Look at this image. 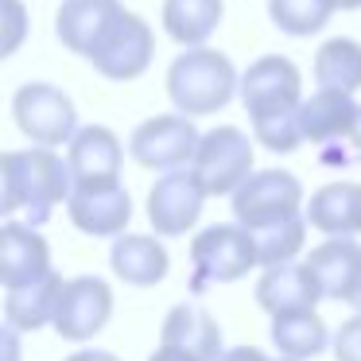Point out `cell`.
Returning <instances> with one entry per match:
<instances>
[{"label": "cell", "instance_id": "cell-1", "mask_svg": "<svg viewBox=\"0 0 361 361\" xmlns=\"http://www.w3.org/2000/svg\"><path fill=\"white\" fill-rule=\"evenodd\" d=\"M241 105L268 152H295L303 144L299 105H303V74L291 59L264 55L241 74Z\"/></svg>", "mask_w": 361, "mask_h": 361}, {"label": "cell", "instance_id": "cell-2", "mask_svg": "<svg viewBox=\"0 0 361 361\" xmlns=\"http://www.w3.org/2000/svg\"><path fill=\"white\" fill-rule=\"evenodd\" d=\"M0 175H4L0 210L8 218L24 210L27 226H43L55 214V206L71 202V195H74L71 164H63L47 144L43 148H27V152H4L0 156Z\"/></svg>", "mask_w": 361, "mask_h": 361}, {"label": "cell", "instance_id": "cell-3", "mask_svg": "<svg viewBox=\"0 0 361 361\" xmlns=\"http://www.w3.org/2000/svg\"><path fill=\"white\" fill-rule=\"evenodd\" d=\"M237 90H241V82H237L233 63L210 47H187L167 71V94H171L175 109L187 117L226 109Z\"/></svg>", "mask_w": 361, "mask_h": 361}, {"label": "cell", "instance_id": "cell-4", "mask_svg": "<svg viewBox=\"0 0 361 361\" xmlns=\"http://www.w3.org/2000/svg\"><path fill=\"white\" fill-rule=\"evenodd\" d=\"M190 264H195L190 291H206L210 283H233L249 268L260 264L257 237L241 221L237 226H210L190 241Z\"/></svg>", "mask_w": 361, "mask_h": 361}, {"label": "cell", "instance_id": "cell-5", "mask_svg": "<svg viewBox=\"0 0 361 361\" xmlns=\"http://www.w3.org/2000/svg\"><path fill=\"white\" fill-rule=\"evenodd\" d=\"M361 105L350 102L345 90H319L314 97H307L299 105V133H303V144H314L322 156V164L330 167H345L353 164V121H357Z\"/></svg>", "mask_w": 361, "mask_h": 361}, {"label": "cell", "instance_id": "cell-6", "mask_svg": "<svg viewBox=\"0 0 361 361\" xmlns=\"http://www.w3.org/2000/svg\"><path fill=\"white\" fill-rule=\"evenodd\" d=\"M303 183L291 171H252L241 187L233 190V218L241 221L249 233L268 226H280V221L303 218Z\"/></svg>", "mask_w": 361, "mask_h": 361}, {"label": "cell", "instance_id": "cell-7", "mask_svg": "<svg viewBox=\"0 0 361 361\" xmlns=\"http://www.w3.org/2000/svg\"><path fill=\"white\" fill-rule=\"evenodd\" d=\"M156 39H152V27L140 16H133L128 8H121L117 16L105 24V32L97 35L94 51H90V63L97 74H105L109 82H133L136 74L148 71Z\"/></svg>", "mask_w": 361, "mask_h": 361}, {"label": "cell", "instance_id": "cell-8", "mask_svg": "<svg viewBox=\"0 0 361 361\" xmlns=\"http://www.w3.org/2000/svg\"><path fill=\"white\" fill-rule=\"evenodd\" d=\"M12 113H16L20 133L32 136L35 144H47V148L71 144L74 133H78L74 102L59 86H51V82H27V86H20L16 97H12Z\"/></svg>", "mask_w": 361, "mask_h": 361}, {"label": "cell", "instance_id": "cell-9", "mask_svg": "<svg viewBox=\"0 0 361 361\" xmlns=\"http://www.w3.org/2000/svg\"><path fill=\"white\" fill-rule=\"evenodd\" d=\"M202 133L190 125L187 113H167V117H152L128 140V152L140 167L152 171H175V167L195 164Z\"/></svg>", "mask_w": 361, "mask_h": 361}, {"label": "cell", "instance_id": "cell-10", "mask_svg": "<svg viewBox=\"0 0 361 361\" xmlns=\"http://www.w3.org/2000/svg\"><path fill=\"white\" fill-rule=\"evenodd\" d=\"M195 175L210 195H233L252 175V140L237 125H221L206 133L195 156Z\"/></svg>", "mask_w": 361, "mask_h": 361}, {"label": "cell", "instance_id": "cell-11", "mask_svg": "<svg viewBox=\"0 0 361 361\" xmlns=\"http://www.w3.org/2000/svg\"><path fill=\"white\" fill-rule=\"evenodd\" d=\"M206 195H210V190L202 187V179L195 175V167H190V171H183V167L167 171L164 179L152 187V195H148V221H152V229L164 233V237L187 233V229L202 218Z\"/></svg>", "mask_w": 361, "mask_h": 361}, {"label": "cell", "instance_id": "cell-12", "mask_svg": "<svg viewBox=\"0 0 361 361\" xmlns=\"http://www.w3.org/2000/svg\"><path fill=\"white\" fill-rule=\"evenodd\" d=\"M109 314H113L109 283L97 280V276H74V280L63 283V295H59L51 326L66 342H86V338H94L109 322Z\"/></svg>", "mask_w": 361, "mask_h": 361}, {"label": "cell", "instance_id": "cell-13", "mask_svg": "<svg viewBox=\"0 0 361 361\" xmlns=\"http://www.w3.org/2000/svg\"><path fill=\"white\" fill-rule=\"evenodd\" d=\"M71 221L90 237H117L133 221V198L121 183H94V187H74L71 202Z\"/></svg>", "mask_w": 361, "mask_h": 361}, {"label": "cell", "instance_id": "cell-14", "mask_svg": "<svg viewBox=\"0 0 361 361\" xmlns=\"http://www.w3.org/2000/svg\"><path fill=\"white\" fill-rule=\"evenodd\" d=\"M121 140L105 125H86L71 140V175L74 187H94V183H121Z\"/></svg>", "mask_w": 361, "mask_h": 361}, {"label": "cell", "instance_id": "cell-15", "mask_svg": "<svg viewBox=\"0 0 361 361\" xmlns=\"http://www.w3.org/2000/svg\"><path fill=\"white\" fill-rule=\"evenodd\" d=\"M51 272V249L35 226L24 221H4L0 229V280L4 288H20Z\"/></svg>", "mask_w": 361, "mask_h": 361}, {"label": "cell", "instance_id": "cell-16", "mask_svg": "<svg viewBox=\"0 0 361 361\" xmlns=\"http://www.w3.org/2000/svg\"><path fill=\"white\" fill-rule=\"evenodd\" d=\"M307 268H311L322 299L350 303L353 288H357V280H361V245L353 241V237H330L326 245L311 249Z\"/></svg>", "mask_w": 361, "mask_h": 361}, {"label": "cell", "instance_id": "cell-17", "mask_svg": "<svg viewBox=\"0 0 361 361\" xmlns=\"http://www.w3.org/2000/svg\"><path fill=\"white\" fill-rule=\"evenodd\" d=\"M322 299L319 283H314L311 268L295 264V260H283V264L264 268V276L257 280V303L264 307L268 314L280 311H303V307H314Z\"/></svg>", "mask_w": 361, "mask_h": 361}, {"label": "cell", "instance_id": "cell-18", "mask_svg": "<svg viewBox=\"0 0 361 361\" xmlns=\"http://www.w3.org/2000/svg\"><path fill=\"white\" fill-rule=\"evenodd\" d=\"M311 229L326 237H353L361 233V183H326L307 202Z\"/></svg>", "mask_w": 361, "mask_h": 361}, {"label": "cell", "instance_id": "cell-19", "mask_svg": "<svg viewBox=\"0 0 361 361\" xmlns=\"http://www.w3.org/2000/svg\"><path fill=\"white\" fill-rule=\"evenodd\" d=\"M117 12H121V0H63V8L55 16V32L66 51L90 59L97 35L105 32V24Z\"/></svg>", "mask_w": 361, "mask_h": 361}, {"label": "cell", "instance_id": "cell-20", "mask_svg": "<svg viewBox=\"0 0 361 361\" xmlns=\"http://www.w3.org/2000/svg\"><path fill=\"white\" fill-rule=\"evenodd\" d=\"M159 342L167 345H179V350L198 353L202 361H218L221 353V326L210 319V311H202L198 303H179L167 311L164 319V334Z\"/></svg>", "mask_w": 361, "mask_h": 361}, {"label": "cell", "instance_id": "cell-21", "mask_svg": "<svg viewBox=\"0 0 361 361\" xmlns=\"http://www.w3.org/2000/svg\"><path fill=\"white\" fill-rule=\"evenodd\" d=\"M109 264L125 283H133V288H152V283H159L167 276V264H171V260H167V249L156 237L125 233V237L113 241Z\"/></svg>", "mask_w": 361, "mask_h": 361}, {"label": "cell", "instance_id": "cell-22", "mask_svg": "<svg viewBox=\"0 0 361 361\" xmlns=\"http://www.w3.org/2000/svg\"><path fill=\"white\" fill-rule=\"evenodd\" d=\"M63 276L47 272L32 283H20V288H8L4 295V319L16 330H39L47 322H55V307L59 295H63Z\"/></svg>", "mask_w": 361, "mask_h": 361}, {"label": "cell", "instance_id": "cell-23", "mask_svg": "<svg viewBox=\"0 0 361 361\" xmlns=\"http://www.w3.org/2000/svg\"><path fill=\"white\" fill-rule=\"evenodd\" d=\"M272 342L283 357H295V361H307L314 353L326 350L330 342V330L326 322L314 314V307H303V311H280L272 314Z\"/></svg>", "mask_w": 361, "mask_h": 361}, {"label": "cell", "instance_id": "cell-24", "mask_svg": "<svg viewBox=\"0 0 361 361\" xmlns=\"http://www.w3.org/2000/svg\"><path fill=\"white\" fill-rule=\"evenodd\" d=\"M221 24V0H164V32L183 47H202Z\"/></svg>", "mask_w": 361, "mask_h": 361}, {"label": "cell", "instance_id": "cell-25", "mask_svg": "<svg viewBox=\"0 0 361 361\" xmlns=\"http://www.w3.org/2000/svg\"><path fill=\"white\" fill-rule=\"evenodd\" d=\"M314 82L319 90H361V43L357 39H326L314 55Z\"/></svg>", "mask_w": 361, "mask_h": 361}, {"label": "cell", "instance_id": "cell-26", "mask_svg": "<svg viewBox=\"0 0 361 361\" xmlns=\"http://www.w3.org/2000/svg\"><path fill=\"white\" fill-rule=\"evenodd\" d=\"M334 0H268V16L288 35H314L330 24Z\"/></svg>", "mask_w": 361, "mask_h": 361}, {"label": "cell", "instance_id": "cell-27", "mask_svg": "<svg viewBox=\"0 0 361 361\" xmlns=\"http://www.w3.org/2000/svg\"><path fill=\"white\" fill-rule=\"evenodd\" d=\"M307 214L303 218H291V221H280V226H268V229H257V252H260V268H272V264H283V260H295V252L303 249L307 241Z\"/></svg>", "mask_w": 361, "mask_h": 361}, {"label": "cell", "instance_id": "cell-28", "mask_svg": "<svg viewBox=\"0 0 361 361\" xmlns=\"http://www.w3.org/2000/svg\"><path fill=\"white\" fill-rule=\"evenodd\" d=\"M334 361H361V311L334 334Z\"/></svg>", "mask_w": 361, "mask_h": 361}, {"label": "cell", "instance_id": "cell-29", "mask_svg": "<svg viewBox=\"0 0 361 361\" xmlns=\"http://www.w3.org/2000/svg\"><path fill=\"white\" fill-rule=\"evenodd\" d=\"M4 12H8V20H12V35H8V43H4V55H12V51L20 47V32H24V4H20V0H4Z\"/></svg>", "mask_w": 361, "mask_h": 361}, {"label": "cell", "instance_id": "cell-30", "mask_svg": "<svg viewBox=\"0 0 361 361\" xmlns=\"http://www.w3.org/2000/svg\"><path fill=\"white\" fill-rule=\"evenodd\" d=\"M148 361H202L198 353H190V350H179V345H167V342H159V350L152 353Z\"/></svg>", "mask_w": 361, "mask_h": 361}, {"label": "cell", "instance_id": "cell-31", "mask_svg": "<svg viewBox=\"0 0 361 361\" xmlns=\"http://www.w3.org/2000/svg\"><path fill=\"white\" fill-rule=\"evenodd\" d=\"M218 361H268L257 345H237V350H226Z\"/></svg>", "mask_w": 361, "mask_h": 361}, {"label": "cell", "instance_id": "cell-32", "mask_svg": "<svg viewBox=\"0 0 361 361\" xmlns=\"http://www.w3.org/2000/svg\"><path fill=\"white\" fill-rule=\"evenodd\" d=\"M16 334H20V330L12 326V322H8V326H4V361H20V345H16Z\"/></svg>", "mask_w": 361, "mask_h": 361}, {"label": "cell", "instance_id": "cell-33", "mask_svg": "<svg viewBox=\"0 0 361 361\" xmlns=\"http://www.w3.org/2000/svg\"><path fill=\"white\" fill-rule=\"evenodd\" d=\"M66 361H121V357L109 350H82V353H71Z\"/></svg>", "mask_w": 361, "mask_h": 361}, {"label": "cell", "instance_id": "cell-34", "mask_svg": "<svg viewBox=\"0 0 361 361\" xmlns=\"http://www.w3.org/2000/svg\"><path fill=\"white\" fill-rule=\"evenodd\" d=\"M350 148H353V156L361 159V109H357V121H353V136H350Z\"/></svg>", "mask_w": 361, "mask_h": 361}, {"label": "cell", "instance_id": "cell-35", "mask_svg": "<svg viewBox=\"0 0 361 361\" xmlns=\"http://www.w3.org/2000/svg\"><path fill=\"white\" fill-rule=\"evenodd\" d=\"M334 4H338L342 12H353V8H361V0H334Z\"/></svg>", "mask_w": 361, "mask_h": 361}, {"label": "cell", "instance_id": "cell-36", "mask_svg": "<svg viewBox=\"0 0 361 361\" xmlns=\"http://www.w3.org/2000/svg\"><path fill=\"white\" fill-rule=\"evenodd\" d=\"M350 307H357V311H361V280H357V288H353V299H350Z\"/></svg>", "mask_w": 361, "mask_h": 361}, {"label": "cell", "instance_id": "cell-37", "mask_svg": "<svg viewBox=\"0 0 361 361\" xmlns=\"http://www.w3.org/2000/svg\"><path fill=\"white\" fill-rule=\"evenodd\" d=\"M280 361H295V357H280Z\"/></svg>", "mask_w": 361, "mask_h": 361}]
</instances>
